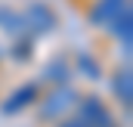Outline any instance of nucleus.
I'll use <instances>...</instances> for the list:
<instances>
[{"mask_svg":"<svg viewBox=\"0 0 133 127\" xmlns=\"http://www.w3.org/2000/svg\"><path fill=\"white\" fill-rule=\"evenodd\" d=\"M53 28H56V12H53L46 3L34 0V3H28V6L22 9V31L28 34V40L43 37V34H50Z\"/></svg>","mask_w":133,"mask_h":127,"instance_id":"obj_1","label":"nucleus"},{"mask_svg":"<svg viewBox=\"0 0 133 127\" xmlns=\"http://www.w3.org/2000/svg\"><path fill=\"white\" fill-rule=\"evenodd\" d=\"M77 102H81V96H77L74 87H56L53 93L43 96V102L37 105V115H40V121H53V118H62Z\"/></svg>","mask_w":133,"mask_h":127,"instance_id":"obj_2","label":"nucleus"},{"mask_svg":"<svg viewBox=\"0 0 133 127\" xmlns=\"http://www.w3.org/2000/svg\"><path fill=\"white\" fill-rule=\"evenodd\" d=\"M77 118H81V124L84 127H118L115 124V115L105 109V102H102L99 96H84L81 102H77Z\"/></svg>","mask_w":133,"mask_h":127,"instance_id":"obj_3","label":"nucleus"},{"mask_svg":"<svg viewBox=\"0 0 133 127\" xmlns=\"http://www.w3.org/2000/svg\"><path fill=\"white\" fill-rule=\"evenodd\" d=\"M127 6H130V0H96V3L90 6V25L108 28Z\"/></svg>","mask_w":133,"mask_h":127,"instance_id":"obj_4","label":"nucleus"},{"mask_svg":"<svg viewBox=\"0 0 133 127\" xmlns=\"http://www.w3.org/2000/svg\"><path fill=\"white\" fill-rule=\"evenodd\" d=\"M34 99H37V84H22V87H16V90L9 93V99L0 105V112H3V115H16L19 109L31 105Z\"/></svg>","mask_w":133,"mask_h":127,"instance_id":"obj_5","label":"nucleus"},{"mask_svg":"<svg viewBox=\"0 0 133 127\" xmlns=\"http://www.w3.org/2000/svg\"><path fill=\"white\" fill-rule=\"evenodd\" d=\"M108 28H111V34H115L118 40H121L124 56L130 59V43H133V9L127 6V9H124V12H121V16H118V19H115Z\"/></svg>","mask_w":133,"mask_h":127,"instance_id":"obj_6","label":"nucleus"},{"mask_svg":"<svg viewBox=\"0 0 133 127\" xmlns=\"http://www.w3.org/2000/svg\"><path fill=\"white\" fill-rule=\"evenodd\" d=\"M68 78H71V62L65 56H56L43 65V81H53L56 87H68Z\"/></svg>","mask_w":133,"mask_h":127,"instance_id":"obj_7","label":"nucleus"},{"mask_svg":"<svg viewBox=\"0 0 133 127\" xmlns=\"http://www.w3.org/2000/svg\"><path fill=\"white\" fill-rule=\"evenodd\" d=\"M111 90H115L118 102H121L124 109H130V99H133V78H130V65H124V68L115 74V81H111Z\"/></svg>","mask_w":133,"mask_h":127,"instance_id":"obj_8","label":"nucleus"},{"mask_svg":"<svg viewBox=\"0 0 133 127\" xmlns=\"http://www.w3.org/2000/svg\"><path fill=\"white\" fill-rule=\"evenodd\" d=\"M0 31L12 34V37H19L22 31V12L19 9H9V6H0Z\"/></svg>","mask_w":133,"mask_h":127,"instance_id":"obj_9","label":"nucleus"},{"mask_svg":"<svg viewBox=\"0 0 133 127\" xmlns=\"http://www.w3.org/2000/svg\"><path fill=\"white\" fill-rule=\"evenodd\" d=\"M77 71L84 74V78H99V59H93L90 53H77Z\"/></svg>","mask_w":133,"mask_h":127,"instance_id":"obj_10","label":"nucleus"},{"mask_svg":"<svg viewBox=\"0 0 133 127\" xmlns=\"http://www.w3.org/2000/svg\"><path fill=\"white\" fill-rule=\"evenodd\" d=\"M12 56H16V59H28V56H31V40H28V37L19 40V43L12 47Z\"/></svg>","mask_w":133,"mask_h":127,"instance_id":"obj_11","label":"nucleus"},{"mask_svg":"<svg viewBox=\"0 0 133 127\" xmlns=\"http://www.w3.org/2000/svg\"><path fill=\"white\" fill-rule=\"evenodd\" d=\"M59 127H84V124H81V118H68V121H62Z\"/></svg>","mask_w":133,"mask_h":127,"instance_id":"obj_12","label":"nucleus"},{"mask_svg":"<svg viewBox=\"0 0 133 127\" xmlns=\"http://www.w3.org/2000/svg\"><path fill=\"white\" fill-rule=\"evenodd\" d=\"M0 56H3V47H0Z\"/></svg>","mask_w":133,"mask_h":127,"instance_id":"obj_13","label":"nucleus"}]
</instances>
